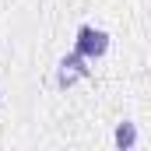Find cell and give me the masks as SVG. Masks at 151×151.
Here are the masks:
<instances>
[{
  "mask_svg": "<svg viewBox=\"0 0 151 151\" xmlns=\"http://www.w3.org/2000/svg\"><path fill=\"white\" fill-rule=\"evenodd\" d=\"M106 49H109V35H106L102 28H91V25H81V28H77V53H81V56L95 60V56H102Z\"/></svg>",
  "mask_w": 151,
  "mask_h": 151,
  "instance_id": "cell-1",
  "label": "cell"
},
{
  "mask_svg": "<svg viewBox=\"0 0 151 151\" xmlns=\"http://www.w3.org/2000/svg\"><path fill=\"white\" fill-rule=\"evenodd\" d=\"M84 63H88V56H81L77 49L70 53V56H63V60H60L56 84H60V88H70V84H77L81 77H88V67H84Z\"/></svg>",
  "mask_w": 151,
  "mask_h": 151,
  "instance_id": "cell-2",
  "label": "cell"
},
{
  "mask_svg": "<svg viewBox=\"0 0 151 151\" xmlns=\"http://www.w3.org/2000/svg\"><path fill=\"white\" fill-rule=\"evenodd\" d=\"M116 144L119 148H134L137 144V127L134 123H119L116 127Z\"/></svg>",
  "mask_w": 151,
  "mask_h": 151,
  "instance_id": "cell-3",
  "label": "cell"
}]
</instances>
